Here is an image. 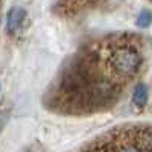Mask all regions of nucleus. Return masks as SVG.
<instances>
[{
    "mask_svg": "<svg viewBox=\"0 0 152 152\" xmlns=\"http://www.w3.org/2000/svg\"><path fill=\"white\" fill-rule=\"evenodd\" d=\"M117 40H96L79 49L49 88L46 104L61 114H93L114 105L126 81L114 66Z\"/></svg>",
    "mask_w": 152,
    "mask_h": 152,
    "instance_id": "nucleus-1",
    "label": "nucleus"
},
{
    "mask_svg": "<svg viewBox=\"0 0 152 152\" xmlns=\"http://www.w3.org/2000/svg\"><path fill=\"white\" fill-rule=\"evenodd\" d=\"M148 145L145 137H134L125 132L108 134L85 148L82 152H146Z\"/></svg>",
    "mask_w": 152,
    "mask_h": 152,
    "instance_id": "nucleus-2",
    "label": "nucleus"
},
{
    "mask_svg": "<svg viewBox=\"0 0 152 152\" xmlns=\"http://www.w3.org/2000/svg\"><path fill=\"white\" fill-rule=\"evenodd\" d=\"M23 15H24V11H23L21 8H12V9L8 12L6 26H8V31H9L11 34H15V32L21 28Z\"/></svg>",
    "mask_w": 152,
    "mask_h": 152,
    "instance_id": "nucleus-3",
    "label": "nucleus"
},
{
    "mask_svg": "<svg viewBox=\"0 0 152 152\" xmlns=\"http://www.w3.org/2000/svg\"><path fill=\"white\" fill-rule=\"evenodd\" d=\"M132 100L137 105H145L148 100V88L143 84H138L132 91Z\"/></svg>",
    "mask_w": 152,
    "mask_h": 152,
    "instance_id": "nucleus-4",
    "label": "nucleus"
},
{
    "mask_svg": "<svg viewBox=\"0 0 152 152\" xmlns=\"http://www.w3.org/2000/svg\"><path fill=\"white\" fill-rule=\"evenodd\" d=\"M151 23H152V12L148 11V9H143L140 12V15H138V18H137V26L145 29V28L151 26Z\"/></svg>",
    "mask_w": 152,
    "mask_h": 152,
    "instance_id": "nucleus-5",
    "label": "nucleus"
},
{
    "mask_svg": "<svg viewBox=\"0 0 152 152\" xmlns=\"http://www.w3.org/2000/svg\"><path fill=\"white\" fill-rule=\"evenodd\" d=\"M21 152H46V151H44V148L40 143H32L28 148H24Z\"/></svg>",
    "mask_w": 152,
    "mask_h": 152,
    "instance_id": "nucleus-6",
    "label": "nucleus"
}]
</instances>
